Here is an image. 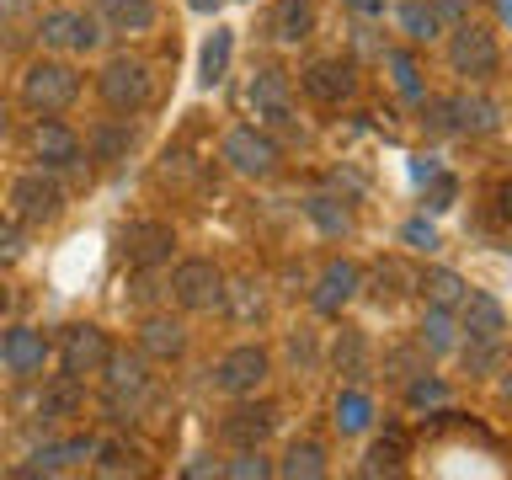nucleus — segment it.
<instances>
[{"mask_svg": "<svg viewBox=\"0 0 512 480\" xmlns=\"http://www.w3.org/2000/svg\"><path fill=\"white\" fill-rule=\"evenodd\" d=\"M299 86L315 96V102H347L352 91H358V75H352V64L347 59H315V64H304V75H299Z\"/></svg>", "mask_w": 512, "mask_h": 480, "instance_id": "2eb2a0df", "label": "nucleus"}, {"mask_svg": "<svg viewBox=\"0 0 512 480\" xmlns=\"http://www.w3.org/2000/svg\"><path fill=\"white\" fill-rule=\"evenodd\" d=\"M187 6H192V11H214L219 0H187Z\"/></svg>", "mask_w": 512, "mask_h": 480, "instance_id": "8fccbe9b", "label": "nucleus"}, {"mask_svg": "<svg viewBox=\"0 0 512 480\" xmlns=\"http://www.w3.org/2000/svg\"><path fill=\"white\" fill-rule=\"evenodd\" d=\"M395 22H400V32H406L411 43H432L443 32V16H438V6H427V0H400Z\"/></svg>", "mask_w": 512, "mask_h": 480, "instance_id": "c85d7f7f", "label": "nucleus"}, {"mask_svg": "<svg viewBox=\"0 0 512 480\" xmlns=\"http://www.w3.org/2000/svg\"><path fill=\"white\" fill-rule=\"evenodd\" d=\"M422 368H427L422 347H395L390 358H384V374H390V379H411V374H422Z\"/></svg>", "mask_w": 512, "mask_h": 480, "instance_id": "ea45409f", "label": "nucleus"}, {"mask_svg": "<svg viewBox=\"0 0 512 480\" xmlns=\"http://www.w3.org/2000/svg\"><path fill=\"white\" fill-rule=\"evenodd\" d=\"M416 347H422L427 358H438V352H454V347H459V320H454V310H438V304H427V320H422V336H416Z\"/></svg>", "mask_w": 512, "mask_h": 480, "instance_id": "bb28decb", "label": "nucleus"}, {"mask_svg": "<svg viewBox=\"0 0 512 480\" xmlns=\"http://www.w3.org/2000/svg\"><path fill=\"white\" fill-rule=\"evenodd\" d=\"M102 374H107L112 422H134V416L144 411V400H150V368H144V358L139 352H107Z\"/></svg>", "mask_w": 512, "mask_h": 480, "instance_id": "f257e3e1", "label": "nucleus"}, {"mask_svg": "<svg viewBox=\"0 0 512 480\" xmlns=\"http://www.w3.org/2000/svg\"><path fill=\"white\" fill-rule=\"evenodd\" d=\"M448 64H454V75L464 80H491L502 70V43H496V32L486 22H464L454 27V38H448Z\"/></svg>", "mask_w": 512, "mask_h": 480, "instance_id": "7ed1b4c3", "label": "nucleus"}, {"mask_svg": "<svg viewBox=\"0 0 512 480\" xmlns=\"http://www.w3.org/2000/svg\"><path fill=\"white\" fill-rule=\"evenodd\" d=\"M230 54H235V32L214 27V32H208V43H203V54H198V80H203V86H219V80L230 75Z\"/></svg>", "mask_w": 512, "mask_h": 480, "instance_id": "a878e982", "label": "nucleus"}, {"mask_svg": "<svg viewBox=\"0 0 512 480\" xmlns=\"http://www.w3.org/2000/svg\"><path fill=\"white\" fill-rule=\"evenodd\" d=\"M416 288H422L427 304H438V310H459V299H464V278L454 267H427L422 278H416Z\"/></svg>", "mask_w": 512, "mask_h": 480, "instance_id": "c756f323", "label": "nucleus"}, {"mask_svg": "<svg viewBox=\"0 0 512 480\" xmlns=\"http://www.w3.org/2000/svg\"><path fill=\"white\" fill-rule=\"evenodd\" d=\"M224 299H230L235 320H262V294H256V283H235V288H224Z\"/></svg>", "mask_w": 512, "mask_h": 480, "instance_id": "79ce46f5", "label": "nucleus"}, {"mask_svg": "<svg viewBox=\"0 0 512 480\" xmlns=\"http://www.w3.org/2000/svg\"><path fill=\"white\" fill-rule=\"evenodd\" d=\"M107 352H112L107 331L91 326V320H80V326H64V336H59V363H64V374H70V379L102 374Z\"/></svg>", "mask_w": 512, "mask_h": 480, "instance_id": "9d476101", "label": "nucleus"}, {"mask_svg": "<svg viewBox=\"0 0 512 480\" xmlns=\"http://www.w3.org/2000/svg\"><path fill=\"white\" fill-rule=\"evenodd\" d=\"M454 320H459L464 336H486V342H502V336H507V310H502V299H496V294H480V288H475V294L464 288Z\"/></svg>", "mask_w": 512, "mask_h": 480, "instance_id": "4468645a", "label": "nucleus"}, {"mask_svg": "<svg viewBox=\"0 0 512 480\" xmlns=\"http://www.w3.org/2000/svg\"><path fill=\"white\" fill-rule=\"evenodd\" d=\"M368 283H374V299H379V304H395L400 294H411V288H416V278H411V272L395 262V256H390V262H379Z\"/></svg>", "mask_w": 512, "mask_h": 480, "instance_id": "c9c22d12", "label": "nucleus"}, {"mask_svg": "<svg viewBox=\"0 0 512 480\" xmlns=\"http://www.w3.org/2000/svg\"><path fill=\"white\" fill-rule=\"evenodd\" d=\"M91 454H96V443H91V438H70V443L38 448V454H32V464H27L22 475H59V470H70V464L91 459Z\"/></svg>", "mask_w": 512, "mask_h": 480, "instance_id": "393cba45", "label": "nucleus"}, {"mask_svg": "<svg viewBox=\"0 0 512 480\" xmlns=\"http://www.w3.org/2000/svg\"><path fill=\"white\" fill-rule=\"evenodd\" d=\"M427 182H432V192H427V208H432V214H443V208H454V198H459V182H454V176L432 171Z\"/></svg>", "mask_w": 512, "mask_h": 480, "instance_id": "c03bdc74", "label": "nucleus"}, {"mask_svg": "<svg viewBox=\"0 0 512 480\" xmlns=\"http://www.w3.org/2000/svg\"><path fill=\"white\" fill-rule=\"evenodd\" d=\"M278 475H288V480H320V475H326V448H320V443H294L283 454Z\"/></svg>", "mask_w": 512, "mask_h": 480, "instance_id": "473e14b6", "label": "nucleus"}, {"mask_svg": "<svg viewBox=\"0 0 512 480\" xmlns=\"http://www.w3.org/2000/svg\"><path fill=\"white\" fill-rule=\"evenodd\" d=\"M400 454H406V432H384V438L368 448V459H363V475H395L400 470Z\"/></svg>", "mask_w": 512, "mask_h": 480, "instance_id": "f704fd0d", "label": "nucleus"}, {"mask_svg": "<svg viewBox=\"0 0 512 480\" xmlns=\"http://www.w3.org/2000/svg\"><path fill=\"white\" fill-rule=\"evenodd\" d=\"M342 6H352L358 16H384V0H342Z\"/></svg>", "mask_w": 512, "mask_h": 480, "instance_id": "09e8293b", "label": "nucleus"}, {"mask_svg": "<svg viewBox=\"0 0 512 480\" xmlns=\"http://www.w3.org/2000/svg\"><path fill=\"white\" fill-rule=\"evenodd\" d=\"M75 96H80L75 64H64V59H38V64H27V75H22V102H27L32 112L54 118V112L75 107Z\"/></svg>", "mask_w": 512, "mask_h": 480, "instance_id": "f03ea898", "label": "nucleus"}, {"mask_svg": "<svg viewBox=\"0 0 512 480\" xmlns=\"http://www.w3.org/2000/svg\"><path fill=\"white\" fill-rule=\"evenodd\" d=\"M331 363H336V374L352 379V384L368 379V342H363V331H358V326H342V331H336Z\"/></svg>", "mask_w": 512, "mask_h": 480, "instance_id": "b1692460", "label": "nucleus"}, {"mask_svg": "<svg viewBox=\"0 0 512 480\" xmlns=\"http://www.w3.org/2000/svg\"><path fill=\"white\" fill-rule=\"evenodd\" d=\"M267 374H272L267 347L240 342V347H230V352L214 363V390H224V395H256V390L267 384Z\"/></svg>", "mask_w": 512, "mask_h": 480, "instance_id": "423d86ee", "label": "nucleus"}, {"mask_svg": "<svg viewBox=\"0 0 512 480\" xmlns=\"http://www.w3.org/2000/svg\"><path fill=\"white\" fill-rule=\"evenodd\" d=\"M118 246H123V262H128V267L150 272V267H160V262H171L176 230H171L166 219H134V224H123Z\"/></svg>", "mask_w": 512, "mask_h": 480, "instance_id": "1a4fd4ad", "label": "nucleus"}, {"mask_svg": "<svg viewBox=\"0 0 512 480\" xmlns=\"http://www.w3.org/2000/svg\"><path fill=\"white\" fill-rule=\"evenodd\" d=\"M86 379H70V374H59L54 384L43 390V400H38V416L43 422H64V416H75L80 411V400H86V390H80Z\"/></svg>", "mask_w": 512, "mask_h": 480, "instance_id": "cd10ccee", "label": "nucleus"}, {"mask_svg": "<svg viewBox=\"0 0 512 480\" xmlns=\"http://www.w3.org/2000/svg\"><path fill=\"white\" fill-rule=\"evenodd\" d=\"M219 155H224V166H230L235 176H251V182L272 176L278 160H283V150L272 144V134H262V128H230L224 144H219Z\"/></svg>", "mask_w": 512, "mask_h": 480, "instance_id": "39448f33", "label": "nucleus"}, {"mask_svg": "<svg viewBox=\"0 0 512 480\" xmlns=\"http://www.w3.org/2000/svg\"><path fill=\"white\" fill-rule=\"evenodd\" d=\"M368 422H374V400H368L363 390H342V395H336V432H342V438L368 432Z\"/></svg>", "mask_w": 512, "mask_h": 480, "instance_id": "2f4dec72", "label": "nucleus"}, {"mask_svg": "<svg viewBox=\"0 0 512 480\" xmlns=\"http://www.w3.org/2000/svg\"><path fill=\"white\" fill-rule=\"evenodd\" d=\"M0 134H6V107H0Z\"/></svg>", "mask_w": 512, "mask_h": 480, "instance_id": "3c124183", "label": "nucleus"}, {"mask_svg": "<svg viewBox=\"0 0 512 480\" xmlns=\"http://www.w3.org/2000/svg\"><path fill=\"white\" fill-rule=\"evenodd\" d=\"M32 150H38L43 171H70V166H80V139H75L59 118H43V123H38V134H32Z\"/></svg>", "mask_w": 512, "mask_h": 480, "instance_id": "a211bd4d", "label": "nucleus"}, {"mask_svg": "<svg viewBox=\"0 0 512 480\" xmlns=\"http://www.w3.org/2000/svg\"><path fill=\"white\" fill-rule=\"evenodd\" d=\"M96 22L107 32H150L160 22L155 0H96Z\"/></svg>", "mask_w": 512, "mask_h": 480, "instance_id": "412c9836", "label": "nucleus"}, {"mask_svg": "<svg viewBox=\"0 0 512 480\" xmlns=\"http://www.w3.org/2000/svg\"><path fill=\"white\" fill-rule=\"evenodd\" d=\"M459 358H464V374H470V379H491L496 368H502V342H486V336H464Z\"/></svg>", "mask_w": 512, "mask_h": 480, "instance_id": "72a5a7b5", "label": "nucleus"}, {"mask_svg": "<svg viewBox=\"0 0 512 480\" xmlns=\"http://www.w3.org/2000/svg\"><path fill=\"white\" fill-rule=\"evenodd\" d=\"M96 454H102V459H96V470H102V475H139L144 470L139 448H128V443H102Z\"/></svg>", "mask_w": 512, "mask_h": 480, "instance_id": "4c0bfd02", "label": "nucleus"}, {"mask_svg": "<svg viewBox=\"0 0 512 480\" xmlns=\"http://www.w3.org/2000/svg\"><path fill=\"white\" fill-rule=\"evenodd\" d=\"M310 32H315V0H278V11H272V38L304 43Z\"/></svg>", "mask_w": 512, "mask_h": 480, "instance_id": "5701e85b", "label": "nucleus"}, {"mask_svg": "<svg viewBox=\"0 0 512 480\" xmlns=\"http://www.w3.org/2000/svg\"><path fill=\"white\" fill-rule=\"evenodd\" d=\"M11 214L22 224H54L64 214V187L48 171H27L11 182Z\"/></svg>", "mask_w": 512, "mask_h": 480, "instance_id": "6e6552de", "label": "nucleus"}, {"mask_svg": "<svg viewBox=\"0 0 512 480\" xmlns=\"http://www.w3.org/2000/svg\"><path fill=\"white\" fill-rule=\"evenodd\" d=\"M0 363L11 368V374H43V363H48V336L43 331H32V326H11L6 336H0Z\"/></svg>", "mask_w": 512, "mask_h": 480, "instance_id": "f3484780", "label": "nucleus"}, {"mask_svg": "<svg viewBox=\"0 0 512 480\" xmlns=\"http://www.w3.org/2000/svg\"><path fill=\"white\" fill-rule=\"evenodd\" d=\"M272 422H278V411H272V406H235L219 422V432H224V443H230V448H262Z\"/></svg>", "mask_w": 512, "mask_h": 480, "instance_id": "6ab92c4d", "label": "nucleus"}, {"mask_svg": "<svg viewBox=\"0 0 512 480\" xmlns=\"http://www.w3.org/2000/svg\"><path fill=\"white\" fill-rule=\"evenodd\" d=\"M22 256H27V235H22V224H16V219H0V267L22 262Z\"/></svg>", "mask_w": 512, "mask_h": 480, "instance_id": "37998d69", "label": "nucleus"}, {"mask_svg": "<svg viewBox=\"0 0 512 480\" xmlns=\"http://www.w3.org/2000/svg\"><path fill=\"white\" fill-rule=\"evenodd\" d=\"M443 107V128H454V134H496L502 128V107L491 102V96H470V91H459V96H448Z\"/></svg>", "mask_w": 512, "mask_h": 480, "instance_id": "ddd939ff", "label": "nucleus"}, {"mask_svg": "<svg viewBox=\"0 0 512 480\" xmlns=\"http://www.w3.org/2000/svg\"><path fill=\"white\" fill-rule=\"evenodd\" d=\"M219 470H224V464H214V459H192L182 475H187V480H208V475H219Z\"/></svg>", "mask_w": 512, "mask_h": 480, "instance_id": "49530a36", "label": "nucleus"}, {"mask_svg": "<svg viewBox=\"0 0 512 480\" xmlns=\"http://www.w3.org/2000/svg\"><path fill=\"white\" fill-rule=\"evenodd\" d=\"M91 160L96 166H118V160H128V150H134V128H128L123 118H102L91 128Z\"/></svg>", "mask_w": 512, "mask_h": 480, "instance_id": "4be33fe9", "label": "nucleus"}, {"mask_svg": "<svg viewBox=\"0 0 512 480\" xmlns=\"http://www.w3.org/2000/svg\"><path fill=\"white\" fill-rule=\"evenodd\" d=\"M32 6H38V0H0V22H11V16H22Z\"/></svg>", "mask_w": 512, "mask_h": 480, "instance_id": "de8ad7c7", "label": "nucleus"}, {"mask_svg": "<svg viewBox=\"0 0 512 480\" xmlns=\"http://www.w3.org/2000/svg\"><path fill=\"white\" fill-rule=\"evenodd\" d=\"M96 91H102V102L112 112H144L150 107V96H155V75H150V64L144 59H107L102 64V75H96Z\"/></svg>", "mask_w": 512, "mask_h": 480, "instance_id": "20e7f679", "label": "nucleus"}, {"mask_svg": "<svg viewBox=\"0 0 512 480\" xmlns=\"http://www.w3.org/2000/svg\"><path fill=\"white\" fill-rule=\"evenodd\" d=\"M219 475H230V480H262V475H272V464L262 459V448H240V459L224 464Z\"/></svg>", "mask_w": 512, "mask_h": 480, "instance_id": "a19ab883", "label": "nucleus"}, {"mask_svg": "<svg viewBox=\"0 0 512 480\" xmlns=\"http://www.w3.org/2000/svg\"><path fill=\"white\" fill-rule=\"evenodd\" d=\"M246 102H251L256 118L272 123V128H288V123H294V96H288V75H283V70H272V64L251 75Z\"/></svg>", "mask_w": 512, "mask_h": 480, "instance_id": "f8f14e48", "label": "nucleus"}, {"mask_svg": "<svg viewBox=\"0 0 512 480\" xmlns=\"http://www.w3.org/2000/svg\"><path fill=\"white\" fill-rule=\"evenodd\" d=\"M304 214L315 219V230H320V235H347V230H352L347 208L336 203V198H310V203H304Z\"/></svg>", "mask_w": 512, "mask_h": 480, "instance_id": "e433bc0d", "label": "nucleus"}, {"mask_svg": "<svg viewBox=\"0 0 512 480\" xmlns=\"http://www.w3.org/2000/svg\"><path fill=\"white\" fill-rule=\"evenodd\" d=\"M400 240H406L411 251H438V230H432L427 219H411L406 230H400Z\"/></svg>", "mask_w": 512, "mask_h": 480, "instance_id": "a18cd8bd", "label": "nucleus"}, {"mask_svg": "<svg viewBox=\"0 0 512 480\" xmlns=\"http://www.w3.org/2000/svg\"><path fill=\"white\" fill-rule=\"evenodd\" d=\"M384 70L395 75V91L406 96V102H427V86H422V70H416V59L406 48H384Z\"/></svg>", "mask_w": 512, "mask_h": 480, "instance_id": "7c9ffc66", "label": "nucleus"}, {"mask_svg": "<svg viewBox=\"0 0 512 480\" xmlns=\"http://www.w3.org/2000/svg\"><path fill=\"white\" fill-rule=\"evenodd\" d=\"M363 288V272H358V262H347V256H336V262H326V272H320V283H315V294H310V304L320 315H342V304L352 299Z\"/></svg>", "mask_w": 512, "mask_h": 480, "instance_id": "dca6fc26", "label": "nucleus"}, {"mask_svg": "<svg viewBox=\"0 0 512 480\" xmlns=\"http://www.w3.org/2000/svg\"><path fill=\"white\" fill-rule=\"evenodd\" d=\"M406 400H411L416 411H422V406H443V400H448V384H443V379H432L427 368H422V374H411V384H406Z\"/></svg>", "mask_w": 512, "mask_h": 480, "instance_id": "58836bf2", "label": "nucleus"}, {"mask_svg": "<svg viewBox=\"0 0 512 480\" xmlns=\"http://www.w3.org/2000/svg\"><path fill=\"white\" fill-rule=\"evenodd\" d=\"M43 48H59V54H91L102 43V22L91 11H48L38 22Z\"/></svg>", "mask_w": 512, "mask_h": 480, "instance_id": "9b49d317", "label": "nucleus"}, {"mask_svg": "<svg viewBox=\"0 0 512 480\" xmlns=\"http://www.w3.org/2000/svg\"><path fill=\"white\" fill-rule=\"evenodd\" d=\"M139 347H144V358L171 363V358H182V352H187V326H182V320H171V315H150L139 326Z\"/></svg>", "mask_w": 512, "mask_h": 480, "instance_id": "aec40b11", "label": "nucleus"}, {"mask_svg": "<svg viewBox=\"0 0 512 480\" xmlns=\"http://www.w3.org/2000/svg\"><path fill=\"white\" fill-rule=\"evenodd\" d=\"M171 299L182 310H214V304H224V272L208 256H187L171 272Z\"/></svg>", "mask_w": 512, "mask_h": 480, "instance_id": "0eeeda50", "label": "nucleus"}]
</instances>
